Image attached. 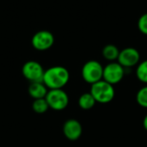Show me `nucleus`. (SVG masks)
I'll return each mask as SVG.
<instances>
[{"label":"nucleus","mask_w":147,"mask_h":147,"mask_svg":"<svg viewBox=\"0 0 147 147\" xmlns=\"http://www.w3.org/2000/svg\"><path fill=\"white\" fill-rule=\"evenodd\" d=\"M63 134L65 137L71 141L78 140L83 134L81 123L75 119L67 120L63 125Z\"/></svg>","instance_id":"1a4fd4ad"},{"label":"nucleus","mask_w":147,"mask_h":147,"mask_svg":"<svg viewBox=\"0 0 147 147\" xmlns=\"http://www.w3.org/2000/svg\"><path fill=\"white\" fill-rule=\"evenodd\" d=\"M32 109L36 114L41 115V114L46 113L48 110L49 106H48L47 102L45 98H40V99H35L33 102Z\"/></svg>","instance_id":"ddd939ff"},{"label":"nucleus","mask_w":147,"mask_h":147,"mask_svg":"<svg viewBox=\"0 0 147 147\" xmlns=\"http://www.w3.org/2000/svg\"><path fill=\"white\" fill-rule=\"evenodd\" d=\"M90 92L95 98L96 102L102 104L112 102L115 95L114 85L109 84L103 79L91 84Z\"/></svg>","instance_id":"f03ea898"},{"label":"nucleus","mask_w":147,"mask_h":147,"mask_svg":"<svg viewBox=\"0 0 147 147\" xmlns=\"http://www.w3.org/2000/svg\"><path fill=\"white\" fill-rule=\"evenodd\" d=\"M136 77L140 82L147 84V59L140 62V64L137 65Z\"/></svg>","instance_id":"4468645a"},{"label":"nucleus","mask_w":147,"mask_h":147,"mask_svg":"<svg viewBox=\"0 0 147 147\" xmlns=\"http://www.w3.org/2000/svg\"><path fill=\"white\" fill-rule=\"evenodd\" d=\"M136 101L140 107L147 109V85L142 87L137 92Z\"/></svg>","instance_id":"2eb2a0df"},{"label":"nucleus","mask_w":147,"mask_h":147,"mask_svg":"<svg viewBox=\"0 0 147 147\" xmlns=\"http://www.w3.org/2000/svg\"><path fill=\"white\" fill-rule=\"evenodd\" d=\"M47 92H48L47 87L43 84V82L31 83L28 87V94L34 100L45 98Z\"/></svg>","instance_id":"9d476101"},{"label":"nucleus","mask_w":147,"mask_h":147,"mask_svg":"<svg viewBox=\"0 0 147 147\" xmlns=\"http://www.w3.org/2000/svg\"><path fill=\"white\" fill-rule=\"evenodd\" d=\"M140 61V53L134 47H126L120 51L117 62L125 69L138 65Z\"/></svg>","instance_id":"6e6552de"},{"label":"nucleus","mask_w":147,"mask_h":147,"mask_svg":"<svg viewBox=\"0 0 147 147\" xmlns=\"http://www.w3.org/2000/svg\"><path fill=\"white\" fill-rule=\"evenodd\" d=\"M69 71L61 65H55L45 71L43 76V84L49 90L63 89L69 82Z\"/></svg>","instance_id":"f257e3e1"},{"label":"nucleus","mask_w":147,"mask_h":147,"mask_svg":"<svg viewBox=\"0 0 147 147\" xmlns=\"http://www.w3.org/2000/svg\"><path fill=\"white\" fill-rule=\"evenodd\" d=\"M45 99L47 102L49 109L56 111L64 110L69 104V96L63 89L49 90Z\"/></svg>","instance_id":"20e7f679"},{"label":"nucleus","mask_w":147,"mask_h":147,"mask_svg":"<svg viewBox=\"0 0 147 147\" xmlns=\"http://www.w3.org/2000/svg\"><path fill=\"white\" fill-rule=\"evenodd\" d=\"M23 77L31 83L42 82L45 70L42 65L34 60L27 61L22 68Z\"/></svg>","instance_id":"423d86ee"},{"label":"nucleus","mask_w":147,"mask_h":147,"mask_svg":"<svg viewBox=\"0 0 147 147\" xmlns=\"http://www.w3.org/2000/svg\"><path fill=\"white\" fill-rule=\"evenodd\" d=\"M143 127H144V128L147 131V115L145 116V118L143 120Z\"/></svg>","instance_id":"f3484780"},{"label":"nucleus","mask_w":147,"mask_h":147,"mask_svg":"<svg viewBox=\"0 0 147 147\" xmlns=\"http://www.w3.org/2000/svg\"><path fill=\"white\" fill-rule=\"evenodd\" d=\"M102 56L105 59L114 62L118 59L119 54H120V50L119 48L113 44H108L102 48Z\"/></svg>","instance_id":"9b49d317"},{"label":"nucleus","mask_w":147,"mask_h":147,"mask_svg":"<svg viewBox=\"0 0 147 147\" xmlns=\"http://www.w3.org/2000/svg\"><path fill=\"white\" fill-rule=\"evenodd\" d=\"M125 70L126 69L118 62H110L103 67L102 79L112 85L117 84L123 79Z\"/></svg>","instance_id":"39448f33"},{"label":"nucleus","mask_w":147,"mask_h":147,"mask_svg":"<svg viewBox=\"0 0 147 147\" xmlns=\"http://www.w3.org/2000/svg\"><path fill=\"white\" fill-rule=\"evenodd\" d=\"M81 74L84 81L93 84L102 80L103 66L97 60H89L83 65Z\"/></svg>","instance_id":"7ed1b4c3"},{"label":"nucleus","mask_w":147,"mask_h":147,"mask_svg":"<svg viewBox=\"0 0 147 147\" xmlns=\"http://www.w3.org/2000/svg\"><path fill=\"white\" fill-rule=\"evenodd\" d=\"M54 36L48 30H40L36 32L32 39V47L38 51H46L50 49L54 44Z\"/></svg>","instance_id":"0eeeda50"},{"label":"nucleus","mask_w":147,"mask_h":147,"mask_svg":"<svg viewBox=\"0 0 147 147\" xmlns=\"http://www.w3.org/2000/svg\"><path fill=\"white\" fill-rule=\"evenodd\" d=\"M138 28L145 35H147V13L140 16L138 21Z\"/></svg>","instance_id":"dca6fc26"},{"label":"nucleus","mask_w":147,"mask_h":147,"mask_svg":"<svg viewBox=\"0 0 147 147\" xmlns=\"http://www.w3.org/2000/svg\"><path fill=\"white\" fill-rule=\"evenodd\" d=\"M96 103V102L93 97V96L90 94V92L82 94L78 99V106L84 110L91 109Z\"/></svg>","instance_id":"f8f14e48"}]
</instances>
